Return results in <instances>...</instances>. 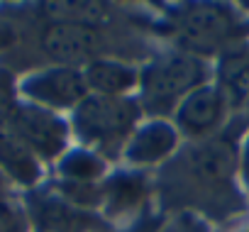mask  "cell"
<instances>
[{"instance_id":"1","label":"cell","mask_w":249,"mask_h":232,"mask_svg":"<svg viewBox=\"0 0 249 232\" xmlns=\"http://www.w3.org/2000/svg\"><path fill=\"white\" fill-rule=\"evenodd\" d=\"M237 164V147L227 135L205 140L178 154L164 169L161 193L169 203L198 208L215 217L234 215L244 208V200L232 188Z\"/></svg>"},{"instance_id":"2","label":"cell","mask_w":249,"mask_h":232,"mask_svg":"<svg viewBox=\"0 0 249 232\" xmlns=\"http://www.w3.org/2000/svg\"><path fill=\"white\" fill-rule=\"evenodd\" d=\"M208 64L183 49L154 56L140 71V107L157 120L176 112L178 103L208 83Z\"/></svg>"},{"instance_id":"3","label":"cell","mask_w":249,"mask_h":232,"mask_svg":"<svg viewBox=\"0 0 249 232\" xmlns=\"http://www.w3.org/2000/svg\"><path fill=\"white\" fill-rule=\"evenodd\" d=\"M140 100L130 95H95L90 93L78 107H73V135L95 154L115 157L130 142L140 123Z\"/></svg>"},{"instance_id":"4","label":"cell","mask_w":249,"mask_h":232,"mask_svg":"<svg viewBox=\"0 0 249 232\" xmlns=\"http://www.w3.org/2000/svg\"><path fill=\"white\" fill-rule=\"evenodd\" d=\"M174 32L183 52L193 56L225 54L230 47L239 44L244 35L242 18L234 8L222 3H191L174 15Z\"/></svg>"},{"instance_id":"5","label":"cell","mask_w":249,"mask_h":232,"mask_svg":"<svg viewBox=\"0 0 249 232\" xmlns=\"http://www.w3.org/2000/svg\"><path fill=\"white\" fill-rule=\"evenodd\" d=\"M39 49L54 66H73L90 64L103 59L105 52V35L100 25L81 22V20H59L47 22L39 35Z\"/></svg>"},{"instance_id":"6","label":"cell","mask_w":249,"mask_h":232,"mask_svg":"<svg viewBox=\"0 0 249 232\" xmlns=\"http://www.w3.org/2000/svg\"><path fill=\"white\" fill-rule=\"evenodd\" d=\"M8 132L15 135L37 159H59L66 154L69 147V125L54 110H47L35 103L18 105Z\"/></svg>"},{"instance_id":"7","label":"cell","mask_w":249,"mask_h":232,"mask_svg":"<svg viewBox=\"0 0 249 232\" xmlns=\"http://www.w3.org/2000/svg\"><path fill=\"white\" fill-rule=\"evenodd\" d=\"M20 88L30 100H35V105L47 110H73L90 95L83 69L73 66H49L37 71L27 76Z\"/></svg>"},{"instance_id":"8","label":"cell","mask_w":249,"mask_h":232,"mask_svg":"<svg viewBox=\"0 0 249 232\" xmlns=\"http://www.w3.org/2000/svg\"><path fill=\"white\" fill-rule=\"evenodd\" d=\"M227 100L215 83H205L188 93L176 107V130L191 140H205L217 132L227 115Z\"/></svg>"},{"instance_id":"9","label":"cell","mask_w":249,"mask_h":232,"mask_svg":"<svg viewBox=\"0 0 249 232\" xmlns=\"http://www.w3.org/2000/svg\"><path fill=\"white\" fill-rule=\"evenodd\" d=\"M30 217L39 232H93L98 220L64 200L59 193H37L30 198Z\"/></svg>"},{"instance_id":"10","label":"cell","mask_w":249,"mask_h":232,"mask_svg":"<svg viewBox=\"0 0 249 232\" xmlns=\"http://www.w3.org/2000/svg\"><path fill=\"white\" fill-rule=\"evenodd\" d=\"M178 147V130L166 120H152L140 125L124 144V159L135 166H152L171 157Z\"/></svg>"},{"instance_id":"11","label":"cell","mask_w":249,"mask_h":232,"mask_svg":"<svg viewBox=\"0 0 249 232\" xmlns=\"http://www.w3.org/2000/svg\"><path fill=\"white\" fill-rule=\"evenodd\" d=\"M217 90L227 100L230 110H239L249 95V44H234L220 54Z\"/></svg>"},{"instance_id":"12","label":"cell","mask_w":249,"mask_h":232,"mask_svg":"<svg viewBox=\"0 0 249 232\" xmlns=\"http://www.w3.org/2000/svg\"><path fill=\"white\" fill-rule=\"evenodd\" d=\"M83 76L88 90L95 95L120 98V95H127L135 86H140V71L135 66L117 59H105V56L83 66Z\"/></svg>"},{"instance_id":"13","label":"cell","mask_w":249,"mask_h":232,"mask_svg":"<svg viewBox=\"0 0 249 232\" xmlns=\"http://www.w3.org/2000/svg\"><path fill=\"white\" fill-rule=\"evenodd\" d=\"M147 198V181L142 174L124 171L115 174L105 186H103V203L100 208L105 210L107 217L120 220L137 213Z\"/></svg>"},{"instance_id":"14","label":"cell","mask_w":249,"mask_h":232,"mask_svg":"<svg viewBox=\"0 0 249 232\" xmlns=\"http://www.w3.org/2000/svg\"><path fill=\"white\" fill-rule=\"evenodd\" d=\"M0 169L20 186H35L42 176L39 159L8 130L0 132Z\"/></svg>"},{"instance_id":"15","label":"cell","mask_w":249,"mask_h":232,"mask_svg":"<svg viewBox=\"0 0 249 232\" xmlns=\"http://www.w3.org/2000/svg\"><path fill=\"white\" fill-rule=\"evenodd\" d=\"M59 171H61L64 181L95 183L105 174V161L100 159V154H95L90 149H73L61 157Z\"/></svg>"},{"instance_id":"16","label":"cell","mask_w":249,"mask_h":232,"mask_svg":"<svg viewBox=\"0 0 249 232\" xmlns=\"http://www.w3.org/2000/svg\"><path fill=\"white\" fill-rule=\"evenodd\" d=\"M15 110H18V100H15L13 78L8 76V71H0V132L8 130Z\"/></svg>"},{"instance_id":"17","label":"cell","mask_w":249,"mask_h":232,"mask_svg":"<svg viewBox=\"0 0 249 232\" xmlns=\"http://www.w3.org/2000/svg\"><path fill=\"white\" fill-rule=\"evenodd\" d=\"M161 232H210V230H208V225H205L196 213L183 210V213H178Z\"/></svg>"},{"instance_id":"18","label":"cell","mask_w":249,"mask_h":232,"mask_svg":"<svg viewBox=\"0 0 249 232\" xmlns=\"http://www.w3.org/2000/svg\"><path fill=\"white\" fill-rule=\"evenodd\" d=\"M0 232H25V215L13 203L0 200Z\"/></svg>"},{"instance_id":"19","label":"cell","mask_w":249,"mask_h":232,"mask_svg":"<svg viewBox=\"0 0 249 232\" xmlns=\"http://www.w3.org/2000/svg\"><path fill=\"white\" fill-rule=\"evenodd\" d=\"M18 39V30L13 27V22L8 18L0 15V49H10Z\"/></svg>"},{"instance_id":"20","label":"cell","mask_w":249,"mask_h":232,"mask_svg":"<svg viewBox=\"0 0 249 232\" xmlns=\"http://www.w3.org/2000/svg\"><path fill=\"white\" fill-rule=\"evenodd\" d=\"M239 169H242V181L249 191V135H247V140L242 144V152H239Z\"/></svg>"},{"instance_id":"21","label":"cell","mask_w":249,"mask_h":232,"mask_svg":"<svg viewBox=\"0 0 249 232\" xmlns=\"http://www.w3.org/2000/svg\"><path fill=\"white\" fill-rule=\"evenodd\" d=\"M239 112H242V120H244V125H249V95H247L244 105L239 107Z\"/></svg>"},{"instance_id":"22","label":"cell","mask_w":249,"mask_h":232,"mask_svg":"<svg viewBox=\"0 0 249 232\" xmlns=\"http://www.w3.org/2000/svg\"><path fill=\"white\" fill-rule=\"evenodd\" d=\"M239 232H249V227H244V230H239Z\"/></svg>"}]
</instances>
